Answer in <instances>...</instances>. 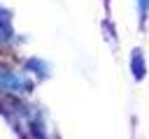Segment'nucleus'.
<instances>
[{
  "label": "nucleus",
  "instance_id": "f257e3e1",
  "mask_svg": "<svg viewBox=\"0 0 149 139\" xmlns=\"http://www.w3.org/2000/svg\"><path fill=\"white\" fill-rule=\"evenodd\" d=\"M133 74H135V79H142L144 76V60H142L140 51L133 53Z\"/></svg>",
  "mask_w": 149,
  "mask_h": 139
},
{
  "label": "nucleus",
  "instance_id": "f03ea898",
  "mask_svg": "<svg viewBox=\"0 0 149 139\" xmlns=\"http://www.w3.org/2000/svg\"><path fill=\"white\" fill-rule=\"evenodd\" d=\"M137 5H140V14H142V19H144L147 12H149V0H137Z\"/></svg>",
  "mask_w": 149,
  "mask_h": 139
}]
</instances>
